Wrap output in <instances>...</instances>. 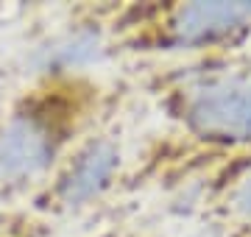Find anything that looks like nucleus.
I'll use <instances>...</instances> for the list:
<instances>
[{
	"label": "nucleus",
	"instance_id": "obj_1",
	"mask_svg": "<svg viewBox=\"0 0 251 237\" xmlns=\"http://www.w3.org/2000/svg\"><path fill=\"white\" fill-rule=\"evenodd\" d=\"M187 123L212 140H251V75L218 78L187 95Z\"/></svg>",
	"mask_w": 251,
	"mask_h": 237
},
{
	"label": "nucleus",
	"instance_id": "obj_2",
	"mask_svg": "<svg viewBox=\"0 0 251 237\" xmlns=\"http://www.w3.org/2000/svg\"><path fill=\"white\" fill-rule=\"evenodd\" d=\"M251 25V3H190L171 17V37L179 45L218 42Z\"/></svg>",
	"mask_w": 251,
	"mask_h": 237
},
{
	"label": "nucleus",
	"instance_id": "obj_3",
	"mask_svg": "<svg viewBox=\"0 0 251 237\" xmlns=\"http://www.w3.org/2000/svg\"><path fill=\"white\" fill-rule=\"evenodd\" d=\"M53 154L50 134L31 118L11 120L0 128V179H23L42 170Z\"/></svg>",
	"mask_w": 251,
	"mask_h": 237
},
{
	"label": "nucleus",
	"instance_id": "obj_4",
	"mask_svg": "<svg viewBox=\"0 0 251 237\" xmlns=\"http://www.w3.org/2000/svg\"><path fill=\"white\" fill-rule=\"evenodd\" d=\"M117 162H120V154H117V148L112 142H106V140L90 142L78 154V159L70 165V170L64 173L62 184H59L62 201L75 207V204L95 198L109 184V179L115 176Z\"/></svg>",
	"mask_w": 251,
	"mask_h": 237
},
{
	"label": "nucleus",
	"instance_id": "obj_5",
	"mask_svg": "<svg viewBox=\"0 0 251 237\" xmlns=\"http://www.w3.org/2000/svg\"><path fill=\"white\" fill-rule=\"evenodd\" d=\"M234 204H237V210H240L243 215H249V218H251V179L243 184L240 190H237V195H234Z\"/></svg>",
	"mask_w": 251,
	"mask_h": 237
}]
</instances>
